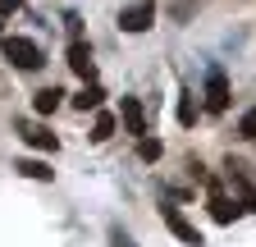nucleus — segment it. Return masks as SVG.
I'll list each match as a JSON object with an SVG mask.
<instances>
[{
	"instance_id": "nucleus-8",
	"label": "nucleus",
	"mask_w": 256,
	"mask_h": 247,
	"mask_svg": "<svg viewBox=\"0 0 256 247\" xmlns=\"http://www.w3.org/2000/svg\"><path fill=\"white\" fill-rule=\"evenodd\" d=\"M119 114H124V128L133 133V138L146 133V114H142V101H138V96H124V110H119Z\"/></svg>"
},
{
	"instance_id": "nucleus-2",
	"label": "nucleus",
	"mask_w": 256,
	"mask_h": 247,
	"mask_svg": "<svg viewBox=\"0 0 256 247\" xmlns=\"http://www.w3.org/2000/svg\"><path fill=\"white\" fill-rule=\"evenodd\" d=\"M160 220H165V229H170L178 242H188V247H202V242H206V238H202V229L192 224V220H188V215H183L178 206H170V202L160 206Z\"/></svg>"
},
{
	"instance_id": "nucleus-4",
	"label": "nucleus",
	"mask_w": 256,
	"mask_h": 247,
	"mask_svg": "<svg viewBox=\"0 0 256 247\" xmlns=\"http://www.w3.org/2000/svg\"><path fill=\"white\" fill-rule=\"evenodd\" d=\"M151 23H156V0H138V5H128L119 14V28H124V32H146Z\"/></svg>"
},
{
	"instance_id": "nucleus-6",
	"label": "nucleus",
	"mask_w": 256,
	"mask_h": 247,
	"mask_svg": "<svg viewBox=\"0 0 256 247\" xmlns=\"http://www.w3.org/2000/svg\"><path fill=\"white\" fill-rule=\"evenodd\" d=\"M18 138H23L28 146H37V151H55V146H60V138H55L50 128H42V124H18Z\"/></svg>"
},
{
	"instance_id": "nucleus-3",
	"label": "nucleus",
	"mask_w": 256,
	"mask_h": 247,
	"mask_svg": "<svg viewBox=\"0 0 256 247\" xmlns=\"http://www.w3.org/2000/svg\"><path fill=\"white\" fill-rule=\"evenodd\" d=\"M206 110L210 114H224V110H229V78H224L220 64L206 69Z\"/></svg>"
},
{
	"instance_id": "nucleus-1",
	"label": "nucleus",
	"mask_w": 256,
	"mask_h": 247,
	"mask_svg": "<svg viewBox=\"0 0 256 247\" xmlns=\"http://www.w3.org/2000/svg\"><path fill=\"white\" fill-rule=\"evenodd\" d=\"M0 55H5L10 64L28 69V74H32V69H42V60H46V55H42V46L32 42V37H5V46H0Z\"/></svg>"
},
{
	"instance_id": "nucleus-16",
	"label": "nucleus",
	"mask_w": 256,
	"mask_h": 247,
	"mask_svg": "<svg viewBox=\"0 0 256 247\" xmlns=\"http://www.w3.org/2000/svg\"><path fill=\"white\" fill-rule=\"evenodd\" d=\"M238 138H256V106L242 110V119H238Z\"/></svg>"
},
{
	"instance_id": "nucleus-13",
	"label": "nucleus",
	"mask_w": 256,
	"mask_h": 247,
	"mask_svg": "<svg viewBox=\"0 0 256 247\" xmlns=\"http://www.w3.org/2000/svg\"><path fill=\"white\" fill-rule=\"evenodd\" d=\"M138 156H142L146 165H156L160 156H165V146H160L156 138H146V133H142V138H138Z\"/></svg>"
},
{
	"instance_id": "nucleus-10",
	"label": "nucleus",
	"mask_w": 256,
	"mask_h": 247,
	"mask_svg": "<svg viewBox=\"0 0 256 247\" xmlns=\"http://www.w3.org/2000/svg\"><path fill=\"white\" fill-rule=\"evenodd\" d=\"M14 170H18V174H23V178H37V183H46V178H50V174H55V170H50V165H46V160H18V165H14Z\"/></svg>"
},
{
	"instance_id": "nucleus-12",
	"label": "nucleus",
	"mask_w": 256,
	"mask_h": 247,
	"mask_svg": "<svg viewBox=\"0 0 256 247\" xmlns=\"http://www.w3.org/2000/svg\"><path fill=\"white\" fill-rule=\"evenodd\" d=\"M101 96H106V92L96 87V82H87L78 96H74V110H96V106H101Z\"/></svg>"
},
{
	"instance_id": "nucleus-9",
	"label": "nucleus",
	"mask_w": 256,
	"mask_h": 247,
	"mask_svg": "<svg viewBox=\"0 0 256 247\" xmlns=\"http://www.w3.org/2000/svg\"><path fill=\"white\" fill-rule=\"evenodd\" d=\"M69 69H74L78 78H92V46H87L82 37H74V46H69Z\"/></svg>"
},
{
	"instance_id": "nucleus-5",
	"label": "nucleus",
	"mask_w": 256,
	"mask_h": 247,
	"mask_svg": "<svg viewBox=\"0 0 256 247\" xmlns=\"http://www.w3.org/2000/svg\"><path fill=\"white\" fill-rule=\"evenodd\" d=\"M206 188H210V197H206V206H210V220L215 224H234V215H238V206L224 197V188H220V178H210L206 174Z\"/></svg>"
},
{
	"instance_id": "nucleus-14",
	"label": "nucleus",
	"mask_w": 256,
	"mask_h": 247,
	"mask_svg": "<svg viewBox=\"0 0 256 247\" xmlns=\"http://www.w3.org/2000/svg\"><path fill=\"white\" fill-rule=\"evenodd\" d=\"M60 96H64L60 87H42V92H37V101H32V106H37V114H50V110L60 106Z\"/></svg>"
},
{
	"instance_id": "nucleus-15",
	"label": "nucleus",
	"mask_w": 256,
	"mask_h": 247,
	"mask_svg": "<svg viewBox=\"0 0 256 247\" xmlns=\"http://www.w3.org/2000/svg\"><path fill=\"white\" fill-rule=\"evenodd\" d=\"M114 138V114H96L92 124V142H110Z\"/></svg>"
},
{
	"instance_id": "nucleus-7",
	"label": "nucleus",
	"mask_w": 256,
	"mask_h": 247,
	"mask_svg": "<svg viewBox=\"0 0 256 247\" xmlns=\"http://www.w3.org/2000/svg\"><path fill=\"white\" fill-rule=\"evenodd\" d=\"M229 183H234V192H238V210H256V188H252V183H247V174H242V165H234L229 160Z\"/></svg>"
},
{
	"instance_id": "nucleus-18",
	"label": "nucleus",
	"mask_w": 256,
	"mask_h": 247,
	"mask_svg": "<svg viewBox=\"0 0 256 247\" xmlns=\"http://www.w3.org/2000/svg\"><path fill=\"white\" fill-rule=\"evenodd\" d=\"M110 247H138V242L128 238V234H119V229H114V234H110Z\"/></svg>"
},
{
	"instance_id": "nucleus-11",
	"label": "nucleus",
	"mask_w": 256,
	"mask_h": 247,
	"mask_svg": "<svg viewBox=\"0 0 256 247\" xmlns=\"http://www.w3.org/2000/svg\"><path fill=\"white\" fill-rule=\"evenodd\" d=\"M178 124L183 128L197 124V96H192V92H178Z\"/></svg>"
},
{
	"instance_id": "nucleus-17",
	"label": "nucleus",
	"mask_w": 256,
	"mask_h": 247,
	"mask_svg": "<svg viewBox=\"0 0 256 247\" xmlns=\"http://www.w3.org/2000/svg\"><path fill=\"white\" fill-rule=\"evenodd\" d=\"M18 10H23V0H0V28H5V23H10Z\"/></svg>"
}]
</instances>
